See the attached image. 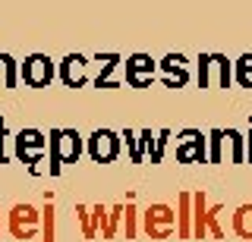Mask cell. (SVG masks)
I'll return each instance as SVG.
<instances>
[{
	"mask_svg": "<svg viewBox=\"0 0 252 242\" xmlns=\"http://www.w3.org/2000/svg\"><path fill=\"white\" fill-rule=\"evenodd\" d=\"M199 88H230L233 82V63L224 54H199Z\"/></svg>",
	"mask_w": 252,
	"mask_h": 242,
	"instance_id": "1",
	"label": "cell"
},
{
	"mask_svg": "<svg viewBox=\"0 0 252 242\" xmlns=\"http://www.w3.org/2000/svg\"><path fill=\"white\" fill-rule=\"evenodd\" d=\"M47 148H51V176H57L63 163L79 161V154H82V135L76 129H54Z\"/></svg>",
	"mask_w": 252,
	"mask_h": 242,
	"instance_id": "2",
	"label": "cell"
},
{
	"mask_svg": "<svg viewBox=\"0 0 252 242\" xmlns=\"http://www.w3.org/2000/svg\"><path fill=\"white\" fill-rule=\"evenodd\" d=\"M142 230H145L148 239H170L177 233V211L164 201L148 205L142 211Z\"/></svg>",
	"mask_w": 252,
	"mask_h": 242,
	"instance_id": "3",
	"label": "cell"
},
{
	"mask_svg": "<svg viewBox=\"0 0 252 242\" xmlns=\"http://www.w3.org/2000/svg\"><path fill=\"white\" fill-rule=\"evenodd\" d=\"M85 148H89V158L94 163H110L120 154L123 138H120V132H114V129H94L89 135V145Z\"/></svg>",
	"mask_w": 252,
	"mask_h": 242,
	"instance_id": "4",
	"label": "cell"
},
{
	"mask_svg": "<svg viewBox=\"0 0 252 242\" xmlns=\"http://www.w3.org/2000/svg\"><path fill=\"white\" fill-rule=\"evenodd\" d=\"M19 76L29 88H47L51 79L57 76V66L51 63L47 54H32V57H26V63L19 66Z\"/></svg>",
	"mask_w": 252,
	"mask_h": 242,
	"instance_id": "5",
	"label": "cell"
},
{
	"mask_svg": "<svg viewBox=\"0 0 252 242\" xmlns=\"http://www.w3.org/2000/svg\"><path fill=\"white\" fill-rule=\"evenodd\" d=\"M177 161L180 163H205L208 161V138L199 129H183L177 135Z\"/></svg>",
	"mask_w": 252,
	"mask_h": 242,
	"instance_id": "6",
	"label": "cell"
},
{
	"mask_svg": "<svg viewBox=\"0 0 252 242\" xmlns=\"http://www.w3.org/2000/svg\"><path fill=\"white\" fill-rule=\"evenodd\" d=\"M10 233L16 239H32L41 233V211L32 205H13L10 211Z\"/></svg>",
	"mask_w": 252,
	"mask_h": 242,
	"instance_id": "7",
	"label": "cell"
},
{
	"mask_svg": "<svg viewBox=\"0 0 252 242\" xmlns=\"http://www.w3.org/2000/svg\"><path fill=\"white\" fill-rule=\"evenodd\" d=\"M44 151H47V135L41 129H22L19 135H16V158L22 163H29L32 170L44 158Z\"/></svg>",
	"mask_w": 252,
	"mask_h": 242,
	"instance_id": "8",
	"label": "cell"
},
{
	"mask_svg": "<svg viewBox=\"0 0 252 242\" xmlns=\"http://www.w3.org/2000/svg\"><path fill=\"white\" fill-rule=\"evenodd\" d=\"M60 79L66 88H82L85 82H89V60L82 57V54H66V57L60 60Z\"/></svg>",
	"mask_w": 252,
	"mask_h": 242,
	"instance_id": "9",
	"label": "cell"
},
{
	"mask_svg": "<svg viewBox=\"0 0 252 242\" xmlns=\"http://www.w3.org/2000/svg\"><path fill=\"white\" fill-rule=\"evenodd\" d=\"M155 69H158V63L148 54H132V57H126V82L132 88H145L155 79Z\"/></svg>",
	"mask_w": 252,
	"mask_h": 242,
	"instance_id": "10",
	"label": "cell"
},
{
	"mask_svg": "<svg viewBox=\"0 0 252 242\" xmlns=\"http://www.w3.org/2000/svg\"><path fill=\"white\" fill-rule=\"evenodd\" d=\"M158 69L164 73V85H167V88H183L189 82V66H186L183 54H167V57L158 63Z\"/></svg>",
	"mask_w": 252,
	"mask_h": 242,
	"instance_id": "11",
	"label": "cell"
},
{
	"mask_svg": "<svg viewBox=\"0 0 252 242\" xmlns=\"http://www.w3.org/2000/svg\"><path fill=\"white\" fill-rule=\"evenodd\" d=\"M177 236L192 239V192H180L177 201Z\"/></svg>",
	"mask_w": 252,
	"mask_h": 242,
	"instance_id": "12",
	"label": "cell"
},
{
	"mask_svg": "<svg viewBox=\"0 0 252 242\" xmlns=\"http://www.w3.org/2000/svg\"><path fill=\"white\" fill-rule=\"evenodd\" d=\"M205 217H208V195H205V189H199L192 192V239H208Z\"/></svg>",
	"mask_w": 252,
	"mask_h": 242,
	"instance_id": "13",
	"label": "cell"
},
{
	"mask_svg": "<svg viewBox=\"0 0 252 242\" xmlns=\"http://www.w3.org/2000/svg\"><path fill=\"white\" fill-rule=\"evenodd\" d=\"M233 233L240 239H252V201L233 211Z\"/></svg>",
	"mask_w": 252,
	"mask_h": 242,
	"instance_id": "14",
	"label": "cell"
},
{
	"mask_svg": "<svg viewBox=\"0 0 252 242\" xmlns=\"http://www.w3.org/2000/svg\"><path fill=\"white\" fill-rule=\"evenodd\" d=\"M224 145L230 148V163H246V142L240 129H224Z\"/></svg>",
	"mask_w": 252,
	"mask_h": 242,
	"instance_id": "15",
	"label": "cell"
},
{
	"mask_svg": "<svg viewBox=\"0 0 252 242\" xmlns=\"http://www.w3.org/2000/svg\"><path fill=\"white\" fill-rule=\"evenodd\" d=\"M101 63V73L94 76V88H117V82H110V73H114V66L120 63V54H104V57H98Z\"/></svg>",
	"mask_w": 252,
	"mask_h": 242,
	"instance_id": "16",
	"label": "cell"
},
{
	"mask_svg": "<svg viewBox=\"0 0 252 242\" xmlns=\"http://www.w3.org/2000/svg\"><path fill=\"white\" fill-rule=\"evenodd\" d=\"M233 82L240 88H252V54H243L233 63Z\"/></svg>",
	"mask_w": 252,
	"mask_h": 242,
	"instance_id": "17",
	"label": "cell"
},
{
	"mask_svg": "<svg viewBox=\"0 0 252 242\" xmlns=\"http://www.w3.org/2000/svg\"><path fill=\"white\" fill-rule=\"evenodd\" d=\"M120 223L126 226V239H136V233H139V211H136V205H132V195L123 205V220Z\"/></svg>",
	"mask_w": 252,
	"mask_h": 242,
	"instance_id": "18",
	"label": "cell"
},
{
	"mask_svg": "<svg viewBox=\"0 0 252 242\" xmlns=\"http://www.w3.org/2000/svg\"><path fill=\"white\" fill-rule=\"evenodd\" d=\"M208 161L211 163H224V129H211L208 132Z\"/></svg>",
	"mask_w": 252,
	"mask_h": 242,
	"instance_id": "19",
	"label": "cell"
},
{
	"mask_svg": "<svg viewBox=\"0 0 252 242\" xmlns=\"http://www.w3.org/2000/svg\"><path fill=\"white\" fill-rule=\"evenodd\" d=\"M220 211L224 205H208V217H205V230L211 239H224V226H220Z\"/></svg>",
	"mask_w": 252,
	"mask_h": 242,
	"instance_id": "20",
	"label": "cell"
},
{
	"mask_svg": "<svg viewBox=\"0 0 252 242\" xmlns=\"http://www.w3.org/2000/svg\"><path fill=\"white\" fill-rule=\"evenodd\" d=\"M41 242H57L54 239V205L47 195V205L41 208Z\"/></svg>",
	"mask_w": 252,
	"mask_h": 242,
	"instance_id": "21",
	"label": "cell"
},
{
	"mask_svg": "<svg viewBox=\"0 0 252 242\" xmlns=\"http://www.w3.org/2000/svg\"><path fill=\"white\" fill-rule=\"evenodd\" d=\"M120 220H123V205L107 208V226H104V239H114L120 233Z\"/></svg>",
	"mask_w": 252,
	"mask_h": 242,
	"instance_id": "22",
	"label": "cell"
},
{
	"mask_svg": "<svg viewBox=\"0 0 252 242\" xmlns=\"http://www.w3.org/2000/svg\"><path fill=\"white\" fill-rule=\"evenodd\" d=\"M76 214H79V223H82L85 239H94V236H98V230H94V223H92V205H79Z\"/></svg>",
	"mask_w": 252,
	"mask_h": 242,
	"instance_id": "23",
	"label": "cell"
},
{
	"mask_svg": "<svg viewBox=\"0 0 252 242\" xmlns=\"http://www.w3.org/2000/svg\"><path fill=\"white\" fill-rule=\"evenodd\" d=\"M92 223H94V230H101V236H104V226H107V205H92Z\"/></svg>",
	"mask_w": 252,
	"mask_h": 242,
	"instance_id": "24",
	"label": "cell"
},
{
	"mask_svg": "<svg viewBox=\"0 0 252 242\" xmlns=\"http://www.w3.org/2000/svg\"><path fill=\"white\" fill-rule=\"evenodd\" d=\"M167 138H170V129H161V132H158V161L164 158V148H167Z\"/></svg>",
	"mask_w": 252,
	"mask_h": 242,
	"instance_id": "25",
	"label": "cell"
},
{
	"mask_svg": "<svg viewBox=\"0 0 252 242\" xmlns=\"http://www.w3.org/2000/svg\"><path fill=\"white\" fill-rule=\"evenodd\" d=\"M243 142H246V163H252V126H249L246 135H243Z\"/></svg>",
	"mask_w": 252,
	"mask_h": 242,
	"instance_id": "26",
	"label": "cell"
},
{
	"mask_svg": "<svg viewBox=\"0 0 252 242\" xmlns=\"http://www.w3.org/2000/svg\"><path fill=\"white\" fill-rule=\"evenodd\" d=\"M3 138H6V123L0 120V163H6V154H3Z\"/></svg>",
	"mask_w": 252,
	"mask_h": 242,
	"instance_id": "27",
	"label": "cell"
}]
</instances>
